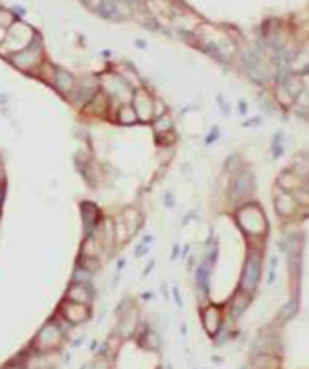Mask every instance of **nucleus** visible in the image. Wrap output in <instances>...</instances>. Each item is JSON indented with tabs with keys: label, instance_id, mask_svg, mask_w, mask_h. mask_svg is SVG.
Instances as JSON below:
<instances>
[{
	"label": "nucleus",
	"instance_id": "nucleus-14",
	"mask_svg": "<svg viewBox=\"0 0 309 369\" xmlns=\"http://www.w3.org/2000/svg\"><path fill=\"white\" fill-rule=\"evenodd\" d=\"M138 119V114H136L134 107L132 105H123L121 111H119V123L123 125H131Z\"/></svg>",
	"mask_w": 309,
	"mask_h": 369
},
{
	"label": "nucleus",
	"instance_id": "nucleus-15",
	"mask_svg": "<svg viewBox=\"0 0 309 369\" xmlns=\"http://www.w3.org/2000/svg\"><path fill=\"white\" fill-rule=\"evenodd\" d=\"M253 369H277V360L270 355H261L255 358Z\"/></svg>",
	"mask_w": 309,
	"mask_h": 369
},
{
	"label": "nucleus",
	"instance_id": "nucleus-4",
	"mask_svg": "<svg viewBox=\"0 0 309 369\" xmlns=\"http://www.w3.org/2000/svg\"><path fill=\"white\" fill-rule=\"evenodd\" d=\"M64 317L67 318L69 322H72V324H78V322H84L85 318H87L89 315V310L85 304H80V302H67V304L64 306Z\"/></svg>",
	"mask_w": 309,
	"mask_h": 369
},
{
	"label": "nucleus",
	"instance_id": "nucleus-9",
	"mask_svg": "<svg viewBox=\"0 0 309 369\" xmlns=\"http://www.w3.org/2000/svg\"><path fill=\"white\" fill-rule=\"evenodd\" d=\"M251 185H253L251 174L242 172V174L237 178V181L234 183V195L235 198H244V195H248L251 190Z\"/></svg>",
	"mask_w": 309,
	"mask_h": 369
},
{
	"label": "nucleus",
	"instance_id": "nucleus-10",
	"mask_svg": "<svg viewBox=\"0 0 309 369\" xmlns=\"http://www.w3.org/2000/svg\"><path fill=\"white\" fill-rule=\"evenodd\" d=\"M275 208L280 215H290L295 210V199L291 198L288 192H280L277 195V201H275Z\"/></svg>",
	"mask_w": 309,
	"mask_h": 369
},
{
	"label": "nucleus",
	"instance_id": "nucleus-2",
	"mask_svg": "<svg viewBox=\"0 0 309 369\" xmlns=\"http://www.w3.org/2000/svg\"><path fill=\"white\" fill-rule=\"evenodd\" d=\"M60 338H62V333H60V330L56 328V326L49 324L45 326L44 330L38 333V338H36V344L42 348V350H53V348H56L60 342Z\"/></svg>",
	"mask_w": 309,
	"mask_h": 369
},
{
	"label": "nucleus",
	"instance_id": "nucleus-3",
	"mask_svg": "<svg viewBox=\"0 0 309 369\" xmlns=\"http://www.w3.org/2000/svg\"><path fill=\"white\" fill-rule=\"evenodd\" d=\"M148 98H150V96H147V92L141 91V89H139V91L136 92L134 104H132V107H134V111H136V114H138V118L148 119V118L152 116V112H154V109H152V102H150Z\"/></svg>",
	"mask_w": 309,
	"mask_h": 369
},
{
	"label": "nucleus",
	"instance_id": "nucleus-1",
	"mask_svg": "<svg viewBox=\"0 0 309 369\" xmlns=\"http://www.w3.org/2000/svg\"><path fill=\"white\" fill-rule=\"evenodd\" d=\"M261 279V261L255 254L248 257L244 264V274H242V291L251 293L257 288V282Z\"/></svg>",
	"mask_w": 309,
	"mask_h": 369
},
{
	"label": "nucleus",
	"instance_id": "nucleus-6",
	"mask_svg": "<svg viewBox=\"0 0 309 369\" xmlns=\"http://www.w3.org/2000/svg\"><path fill=\"white\" fill-rule=\"evenodd\" d=\"M67 297L69 301L72 302H80V304H87L89 301H91V291H89L87 284H84V282H78V284L71 286L67 291Z\"/></svg>",
	"mask_w": 309,
	"mask_h": 369
},
{
	"label": "nucleus",
	"instance_id": "nucleus-5",
	"mask_svg": "<svg viewBox=\"0 0 309 369\" xmlns=\"http://www.w3.org/2000/svg\"><path fill=\"white\" fill-rule=\"evenodd\" d=\"M55 85L62 94H69L74 89V78L71 72H67L65 69H58L55 72Z\"/></svg>",
	"mask_w": 309,
	"mask_h": 369
},
{
	"label": "nucleus",
	"instance_id": "nucleus-7",
	"mask_svg": "<svg viewBox=\"0 0 309 369\" xmlns=\"http://www.w3.org/2000/svg\"><path fill=\"white\" fill-rule=\"evenodd\" d=\"M96 89H98V84H96L94 78H85L82 84H78V91H76V98L80 100V104H85L89 100H92Z\"/></svg>",
	"mask_w": 309,
	"mask_h": 369
},
{
	"label": "nucleus",
	"instance_id": "nucleus-11",
	"mask_svg": "<svg viewBox=\"0 0 309 369\" xmlns=\"http://www.w3.org/2000/svg\"><path fill=\"white\" fill-rule=\"evenodd\" d=\"M98 11H99V15H101L103 18H107V20L121 18V13H119L116 0H101V4H99Z\"/></svg>",
	"mask_w": 309,
	"mask_h": 369
},
{
	"label": "nucleus",
	"instance_id": "nucleus-12",
	"mask_svg": "<svg viewBox=\"0 0 309 369\" xmlns=\"http://www.w3.org/2000/svg\"><path fill=\"white\" fill-rule=\"evenodd\" d=\"M141 346L150 351H156V350H159V346H161V338H159V335L156 333V331L147 330L141 337Z\"/></svg>",
	"mask_w": 309,
	"mask_h": 369
},
{
	"label": "nucleus",
	"instance_id": "nucleus-8",
	"mask_svg": "<svg viewBox=\"0 0 309 369\" xmlns=\"http://www.w3.org/2000/svg\"><path fill=\"white\" fill-rule=\"evenodd\" d=\"M202 322H204L206 331L210 335H215L221 328V315H219L217 308H208L202 315Z\"/></svg>",
	"mask_w": 309,
	"mask_h": 369
},
{
	"label": "nucleus",
	"instance_id": "nucleus-16",
	"mask_svg": "<svg viewBox=\"0 0 309 369\" xmlns=\"http://www.w3.org/2000/svg\"><path fill=\"white\" fill-rule=\"evenodd\" d=\"M89 369H109V365L105 360H96L92 365H89Z\"/></svg>",
	"mask_w": 309,
	"mask_h": 369
},
{
	"label": "nucleus",
	"instance_id": "nucleus-13",
	"mask_svg": "<svg viewBox=\"0 0 309 369\" xmlns=\"http://www.w3.org/2000/svg\"><path fill=\"white\" fill-rule=\"evenodd\" d=\"M246 306H248V295L244 291V293H239L234 299V302H231V313H234V317H241L242 311L246 310Z\"/></svg>",
	"mask_w": 309,
	"mask_h": 369
}]
</instances>
